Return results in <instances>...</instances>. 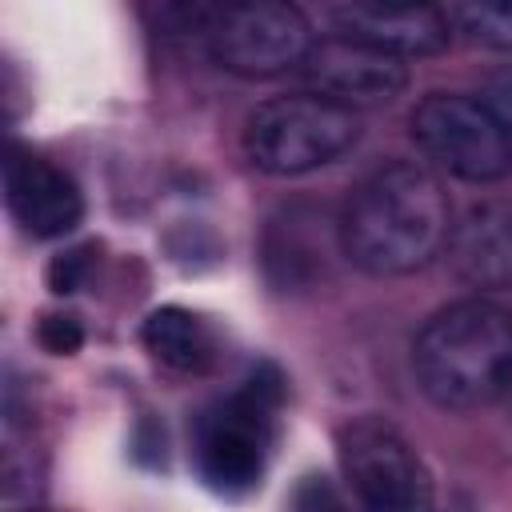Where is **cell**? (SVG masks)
<instances>
[{
    "label": "cell",
    "instance_id": "16",
    "mask_svg": "<svg viewBox=\"0 0 512 512\" xmlns=\"http://www.w3.org/2000/svg\"><path fill=\"white\" fill-rule=\"evenodd\" d=\"M484 104H488V112L512 132V64H504V68H496L492 76H488V84H484V96H480Z\"/></svg>",
    "mask_w": 512,
    "mask_h": 512
},
{
    "label": "cell",
    "instance_id": "10",
    "mask_svg": "<svg viewBox=\"0 0 512 512\" xmlns=\"http://www.w3.org/2000/svg\"><path fill=\"white\" fill-rule=\"evenodd\" d=\"M332 24L344 36H356L372 48H384L400 60L408 56H432L452 40L448 16L444 8L432 4H372V0H356V4H340L332 8Z\"/></svg>",
    "mask_w": 512,
    "mask_h": 512
},
{
    "label": "cell",
    "instance_id": "2",
    "mask_svg": "<svg viewBox=\"0 0 512 512\" xmlns=\"http://www.w3.org/2000/svg\"><path fill=\"white\" fill-rule=\"evenodd\" d=\"M412 372L436 408H488L512 384V312L484 296L432 312L412 340Z\"/></svg>",
    "mask_w": 512,
    "mask_h": 512
},
{
    "label": "cell",
    "instance_id": "14",
    "mask_svg": "<svg viewBox=\"0 0 512 512\" xmlns=\"http://www.w3.org/2000/svg\"><path fill=\"white\" fill-rule=\"evenodd\" d=\"M92 264H96V244H72L64 252H56L48 260V272H44L48 276V288L56 296L80 292L88 284V276H92Z\"/></svg>",
    "mask_w": 512,
    "mask_h": 512
},
{
    "label": "cell",
    "instance_id": "4",
    "mask_svg": "<svg viewBox=\"0 0 512 512\" xmlns=\"http://www.w3.org/2000/svg\"><path fill=\"white\" fill-rule=\"evenodd\" d=\"M360 140V116L324 96H276L264 100L244 124V156L268 176H304L352 152Z\"/></svg>",
    "mask_w": 512,
    "mask_h": 512
},
{
    "label": "cell",
    "instance_id": "5",
    "mask_svg": "<svg viewBox=\"0 0 512 512\" xmlns=\"http://www.w3.org/2000/svg\"><path fill=\"white\" fill-rule=\"evenodd\" d=\"M412 140L440 172L468 184L512 172V132L468 92H428L412 108Z\"/></svg>",
    "mask_w": 512,
    "mask_h": 512
},
{
    "label": "cell",
    "instance_id": "12",
    "mask_svg": "<svg viewBox=\"0 0 512 512\" xmlns=\"http://www.w3.org/2000/svg\"><path fill=\"white\" fill-rule=\"evenodd\" d=\"M140 340L172 372H204L212 364V348H216L208 324L180 304H164V308L148 312Z\"/></svg>",
    "mask_w": 512,
    "mask_h": 512
},
{
    "label": "cell",
    "instance_id": "8",
    "mask_svg": "<svg viewBox=\"0 0 512 512\" xmlns=\"http://www.w3.org/2000/svg\"><path fill=\"white\" fill-rule=\"evenodd\" d=\"M300 76L312 96H324L356 112V108H376V104L396 100L408 84V64L356 36L332 32L308 48Z\"/></svg>",
    "mask_w": 512,
    "mask_h": 512
},
{
    "label": "cell",
    "instance_id": "9",
    "mask_svg": "<svg viewBox=\"0 0 512 512\" xmlns=\"http://www.w3.org/2000/svg\"><path fill=\"white\" fill-rule=\"evenodd\" d=\"M4 200L12 220L36 240H56L72 232L84 216V196L76 180L20 144H12L4 160Z\"/></svg>",
    "mask_w": 512,
    "mask_h": 512
},
{
    "label": "cell",
    "instance_id": "15",
    "mask_svg": "<svg viewBox=\"0 0 512 512\" xmlns=\"http://www.w3.org/2000/svg\"><path fill=\"white\" fill-rule=\"evenodd\" d=\"M36 340L52 356H72L84 344V324L72 312H44L36 324Z\"/></svg>",
    "mask_w": 512,
    "mask_h": 512
},
{
    "label": "cell",
    "instance_id": "13",
    "mask_svg": "<svg viewBox=\"0 0 512 512\" xmlns=\"http://www.w3.org/2000/svg\"><path fill=\"white\" fill-rule=\"evenodd\" d=\"M448 28L460 32L468 44L512 52V0H472L444 8Z\"/></svg>",
    "mask_w": 512,
    "mask_h": 512
},
{
    "label": "cell",
    "instance_id": "11",
    "mask_svg": "<svg viewBox=\"0 0 512 512\" xmlns=\"http://www.w3.org/2000/svg\"><path fill=\"white\" fill-rule=\"evenodd\" d=\"M448 264L476 292L512 288V204L472 208L452 228Z\"/></svg>",
    "mask_w": 512,
    "mask_h": 512
},
{
    "label": "cell",
    "instance_id": "6",
    "mask_svg": "<svg viewBox=\"0 0 512 512\" xmlns=\"http://www.w3.org/2000/svg\"><path fill=\"white\" fill-rule=\"evenodd\" d=\"M208 56L236 76L268 80L288 68H300L312 40V24L296 4L284 0H248L212 8L204 24Z\"/></svg>",
    "mask_w": 512,
    "mask_h": 512
},
{
    "label": "cell",
    "instance_id": "7",
    "mask_svg": "<svg viewBox=\"0 0 512 512\" xmlns=\"http://www.w3.org/2000/svg\"><path fill=\"white\" fill-rule=\"evenodd\" d=\"M340 468L364 512H428L432 484L412 444L380 416L340 428Z\"/></svg>",
    "mask_w": 512,
    "mask_h": 512
},
{
    "label": "cell",
    "instance_id": "3",
    "mask_svg": "<svg viewBox=\"0 0 512 512\" xmlns=\"http://www.w3.org/2000/svg\"><path fill=\"white\" fill-rule=\"evenodd\" d=\"M284 400V380L272 364H260L236 392L204 408L196 420V472L220 496H244L260 484L276 412Z\"/></svg>",
    "mask_w": 512,
    "mask_h": 512
},
{
    "label": "cell",
    "instance_id": "1",
    "mask_svg": "<svg viewBox=\"0 0 512 512\" xmlns=\"http://www.w3.org/2000/svg\"><path fill=\"white\" fill-rule=\"evenodd\" d=\"M452 228V204L436 172L412 160H388L348 192L336 236L360 272L408 276L448 252Z\"/></svg>",
    "mask_w": 512,
    "mask_h": 512
}]
</instances>
